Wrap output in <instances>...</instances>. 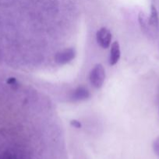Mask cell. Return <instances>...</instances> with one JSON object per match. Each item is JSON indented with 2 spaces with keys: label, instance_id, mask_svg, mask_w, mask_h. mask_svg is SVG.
Listing matches in <instances>:
<instances>
[{
  "label": "cell",
  "instance_id": "8",
  "mask_svg": "<svg viewBox=\"0 0 159 159\" xmlns=\"http://www.w3.org/2000/svg\"><path fill=\"white\" fill-rule=\"evenodd\" d=\"M71 124L76 128H80L81 127V124L79 122V121L76 120H73L71 121Z\"/></svg>",
  "mask_w": 159,
  "mask_h": 159
},
{
  "label": "cell",
  "instance_id": "2",
  "mask_svg": "<svg viewBox=\"0 0 159 159\" xmlns=\"http://www.w3.org/2000/svg\"><path fill=\"white\" fill-rule=\"evenodd\" d=\"M76 57V51L73 48H66L59 51L55 56V61L59 65L70 63Z\"/></svg>",
  "mask_w": 159,
  "mask_h": 159
},
{
  "label": "cell",
  "instance_id": "1",
  "mask_svg": "<svg viewBox=\"0 0 159 159\" xmlns=\"http://www.w3.org/2000/svg\"><path fill=\"white\" fill-rule=\"evenodd\" d=\"M105 79V71L101 64H97L90 73V81L94 88L99 89L103 85Z\"/></svg>",
  "mask_w": 159,
  "mask_h": 159
},
{
  "label": "cell",
  "instance_id": "7",
  "mask_svg": "<svg viewBox=\"0 0 159 159\" xmlns=\"http://www.w3.org/2000/svg\"><path fill=\"white\" fill-rule=\"evenodd\" d=\"M153 149H154V152L155 153V155L159 158V137L156 138L155 141H154Z\"/></svg>",
  "mask_w": 159,
  "mask_h": 159
},
{
  "label": "cell",
  "instance_id": "3",
  "mask_svg": "<svg viewBox=\"0 0 159 159\" xmlns=\"http://www.w3.org/2000/svg\"><path fill=\"white\" fill-rule=\"evenodd\" d=\"M96 38L98 43L104 49H107L110 47L112 40V34L110 30L105 27H101L98 30L96 34Z\"/></svg>",
  "mask_w": 159,
  "mask_h": 159
},
{
  "label": "cell",
  "instance_id": "4",
  "mask_svg": "<svg viewBox=\"0 0 159 159\" xmlns=\"http://www.w3.org/2000/svg\"><path fill=\"white\" fill-rule=\"evenodd\" d=\"M90 97V93L88 90L84 86H79L72 93L71 99L73 101H82L86 100Z\"/></svg>",
  "mask_w": 159,
  "mask_h": 159
},
{
  "label": "cell",
  "instance_id": "6",
  "mask_svg": "<svg viewBox=\"0 0 159 159\" xmlns=\"http://www.w3.org/2000/svg\"><path fill=\"white\" fill-rule=\"evenodd\" d=\"M148 23H149V26H151V27H152L154 30L158 29V25H159L158 14H157V11L154 6H151V15H150Z\"/></svg>",
  "mask_w": 159,
  "mask_h": 159
},
{
  "label": "cell",
  "instance_id": "5",
  "mask_svg": "<svg viewBox=\"0 0 159 159\" xmlns=\"http://www.w3.org/2000/svg\"><path fill=\"white\" fill-rule=\"evenodd\" d=\"M121 55V51H120L119 43L117 41H115L111 46L110 51V57H109V64L110 65H116Z\"/></svg>",
  "mask_w": 159,
  "mask_h": 159
}]
</instances>
